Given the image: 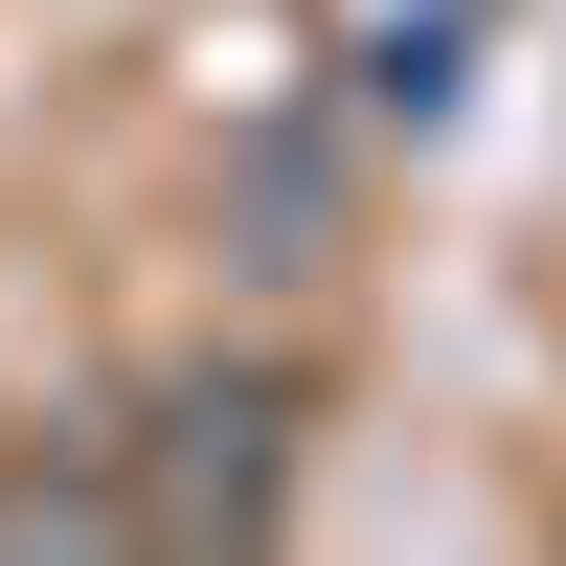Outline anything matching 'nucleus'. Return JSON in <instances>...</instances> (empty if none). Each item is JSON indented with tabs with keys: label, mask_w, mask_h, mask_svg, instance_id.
Returning <instances> with one entry per match:
<instances>
[{
	"label": "nucleus",
	"mask_w": 566,
	"mask_h": 566,
	"mask_svg": "<svg viewBox=\"0 0 566 566\" xmlns=\"http://www.w3.org/2000/svg\"><path fill=\"white\" fill-rule=\"evenodd\" d=\"M453 69H476L453 23H386V45H363V114H453Z\"/></svg>",
	"instance_id": "2"
},
{
	"label": "nucleus",
	"mask_w": 566,
	"mask_h": 566,
	"mask_svg": "<svg viewBox=\"0 0 566 566\" xmlns=\"http://www.w3.org/2000/svg\"><path fill=\"white\" fill-rule=\"evenodd\" d=\"M159 522H272V431H295V386H272V363H227V386H181L159 408Z\"/></svg>",
	"instance_id": "1"
}]
</instances>
